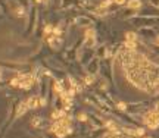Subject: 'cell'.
Masks as SVG:
<instances>
[{
  "instance_id": "obj_1",
  "label": "cell",
  "mask_w": 159,
  "mask_h": 138,
  "mask_svg": "<svg viewBox=\"0 0 159 138\" xmlns=\"http://www.w3.org/2000/svg\"><path fill=\"white\" fill-rule=\"evenodd\" d=\"M143 123L149 128V129H158L159 128V113L155 110H150L143 116Z\"/></svg>"
},
{
  "instance_id": "obj_2",
  "label": "cell",
  "mask_w": 159,
  "mask_h": 138,
  "mask_svg": "<svg viewBox=\"0 0 159 138\" xmlns=\"http://www.w3.org/2000/svg\"><path fill=\"white\" fill-rule=\"evenodd\" d=\"M18 76H19V88L30 90L34 85L33 75H30V73H22V75H18Z\"/></svg>"
},
{
  "instance_id": "obj_3",
  "label": "cell",
  "mask_w": 159,
  "mask_h": 138,
  "mask_svg": "<svg viewBox=\"0 0 159 138\" xmlns=\"http://www.w3.org/2000/svg\"><path fill=\"white\" fill-rule=\"evenodd\" d=\"M27 104L30 110H35L40 107V96H31V97L27 100Z\"/></svg>"
},
{
  "instance_id": "obj_4",
  "label": "cell",
  "mask_w": 159,
  "mask_h": 138,
  "mask_svg": "<svg viewBox=\"0 0 159 138\" xmlns=\"http://www.w3.org/2000/svg\"><path fill=\"white\" fill-rule=\"evenodd\" d=\"M28 110H30V109H28V104H27V101H21V103H18V106H16L15 116H16V118H21V116H24V115H25Z\"/></svg>"
},
{
  "instance_id": "obj_5",
  "label": "cell",
  "mask_w": 159,
  "mask_h": 138,
  "mask_svg": "<svg viewBox=\"0 0 159 138\" xmlns=\"http://www.w3.org/2000/svg\"><path fill=\"white\" fill-rule=\"evenodd\" d=\"M96 43V33L94 30H87L85 31V46H93Z\"/></svg>"
},
{
  "instance_id": "obj_6",
  "label": "cell",
  "mask_w": 159,
  "mask_h": 138,
  "mask_svg": "<svg viewBox=\"0 0 159 138\" xmlns=\"http://www.w3.org/2000/svg\"><path fill=\"white\" fill-rule=\"evenodd\" d=\"M30 123L33 125V128H35V129H40L43 126V118L42 116H34L33 119L30 121Z\"/></svg>"
},
{
  "instance_id": "obj_7",
  "label": "cell",
  "mask_w": 159,
  "mask_h": 138,
  "mask_svg": "<svg viewBox=\"0 0 159 138\" xmlns=\"http://www.w3.org/2000/svg\"><path fill=\"white\" fill-rule=\"evenodd\" d=\"M140 6H142L140 0H128V3H127V8L128 9H139Z\"/></svg>"
},
{
  "instance_id": "obj_8",
  "label": "cell",
  "mask_w": 159,
  "mask_h": 138,
  "mask_svg": "<svg viewBox=\"0 0 159 138\" xmlns=\"http://www.w3.org/2000/svg\"><path fill=\"white\" fill-rule=\"evenodd\" d=\"M105 126H106V129L108 131H117V125H115V122H112V121H108V122H105Z\"/></svg>"
},
{
  "instance_id": "obj_9",
  "label": "cell",
  "mask_w": 159,
  "mask_h": 138,
  "mask_svg": "<svg viewBox=\"0 0 159 138\" xmlns=\"http://www.w3.org/2000/svg\"><path fill=\"white\" fill-rule=\"evenodd\" d=\"M53 88H55V91H58L59 94L65 91V90H63V87H62V82H60V81H56V82H55V85H53Z\"/></svg>"
},
{
  "instance_id": "obj_10",
  "label": "cell",
  "mask_w": 159,
  "mask_h": 138,
  "mask_svg": "<svg viewBox=\"0 0 159 138\" xmlns=\"http://www.w3.org/2000/svg\"><path fill=\"white\" fill-rule=\"evenodd\" d=\"M125 47L128 51H134L136 50V41H125Z\"/></svg>"
},
{
  "instance_id": "obj_11",
  "label": "cell",
  "mask_w": 159,
  "mask_h": 138,
  "mask_svg": "<svg viewBox=\"0 0 159 138\" xmlns=\"http://www.w3.org/2000/svg\"><path fill=\"white\" fill-rule=\"evenodd\" d=\"M136 40H137L136 33H125V41H136Z\"/></svg>"
},
{
  "instance_id": "obj_12",
  "label": "cell",
  "mask_w": 159,
  "mask_h": 138,
  "mask_svg": "<svg viewBox=\"0 0 159 138\" xmlns=\"http://www.w3.org/2000/svg\"><path fill=\"white\" fill-rule=\"evenodd\" d=\"M112 3H115V2H114V0H103V2L100 3V8L102 9H106V8H109Z\"/></svg>"
},
{
  "instance_id": "obj_13",
  "label": "cell",
  "mask_w": 159,
  "mask_h": 138,
  "mask_svg": "<svg viewBox=\"0 0 159 138\" xmlns=\"http://www.w3.org/2000/svg\"><path fill=\"white\" fill-rule=\"evenodd\" d=\"M9 84H10V87H18V88H19V76H15V78H12Z\"/></svg>"
},
{
  "instance_id": "obj_14",
  "label": "cell",
  "mask_w": 159,
  "mask_h": 138,
  "mask_svg": "<svg viewBox=\"0 0 159 138\" xmlns=\"http://www.w3.org/2000/svg\"><path fill=\"white\" fill-rule=\"evenodd\" d=\"M117 107H118V110H121V112H125L127 109H128L127 103H124V101H119V103L117 104Z\"/></svg>"
},
{
  "instance_id": "obj_15",
  "label": "cell",
  "mask_w": 159,
  "mask_h": 138,
  "mask_svg": "<svg viewBox=\"0 0 159 138\" xmlns=\"http://www.w3.org/2000/svg\"><path fill=\"white\" fill-rule=\"evenodd\" d=\"M50 33H53V27L52 25H46L44 27V35H52Z\"/></svg>"
},
{
  "instance_id": "obj_16",
  "label": "cell",
  "mask_w": 159,
  "mask_h": 138,
  "mask_svg": "<svg viewBox=\"0 0 159 138\" xmlns=\"http://www.w3.org/2000/svg\"><path fill=\"white\" fill-rule=\"evenodd\" d=\"M78 121L80 122H87L89 121V116L85 113H78Z\"/></svg>"
},
{
  "instance_id": "obj_17",
  "label": "cell",
  "mask_w": 159,
  "mask_h": 138,
  "mask_svg": "<svg viewBox=\"0 0 159 138\" xmlns=\"http://www.w3.org/2000/svg\"><path fill=\"white\" fill-rule=\"evenodd\" d=\"M144 128H136V137H143L144 135Z\"/></svg>"
},
{
  "instance_id": "obj_18",
  "label": "cell",
  "mask_w": 159,
  "mask_h": 138,
  "mask_svg": "<svg viewBox=\"0 0 159 138\" xmlns=\"http://www.w3.org/2000/svg\"><path fill=\"white\" fill-rule=\"evenodd\" d=\"M93 81H94V78H93V76H90V75H87V76L84 78V82H85L87 85H92Z\"/></svg>"
},
{
  "instance_id": "obj_19",
  "label": "cell",
  "mask_w": 159,
  "mask_h": 138,
  "mask_svg": "<svg viewBox=\"0 0 159 138\" xmlns=\"http://www.w3.org/2000/svg\"><path fill=\"white\" fill-rule=\"evenodd\" d=\"M46 104H47V100L44 97H40V107H44Z\"/></svg>"
},
{
  "instance_id": "obj_20",
  "label": "cell",
  "mask_w": 159,
  "mask_h": 138,
  "mask_svg": "<svg viewBox=\"0 0 159 138\" xmlns=\"http://www.w3.org/2000/svg\"><path fill=\"white\" fill-rule=\"evenodd\" d=\"M153 110L159 113V101H156V104H155V107H153Z\"/></svg>"
},
{
  "instance_id": "obj_21",
  "label": "cell",
  "mask_w": 159,
  "mask_h": 138,
  "mask_svg": "<svg viewBox=\"0 0 159 138\" xmlns=\"http://www.w3.org/2000/svg\"><path fill=\"white\" fill-rule=\"evenodd\" d=\"M114 2H115L117 5H124V3H125V0H114Z\"/></svg>"
},
{
  "instance_id": "obj_22",
  "label": "cell",
  "mask_w": 159,
  "mask_h": 138,
  "mask_svg": "<svg viewBox=\"0 0 159 138\" xmlns=\"http://www.w3.org/2000/svg\"><path fill=\"white\" fill-rule=\"evenodd\" d=\"M2 76H3V71L0 69V80H2Z\"/></svg>"
},
{
  "instance_id": "obj_23",
  "label": "cell",
  "mask_w": 159,
  "mask_h": 138,
  "mask_svg": "<svg viewBox=\"0 0 159 138\" xmlns=\"http://www.w3.org/2000/svg\"><path fill=\"white\" fill-rule=\"evenodd\" d=\"M144 138H152V137H144Z\"/></svg>"
},
{
  "instance_id": "obj_24",
  "label": "cell",
  "mask_w": 159,
  "mask_h": 138,
  "mask_svg": "<svg viewBox=\"0 0 159 138\" xmlns=\"http://www.w3.org/2000/svg\"><path fill=\"white\" fill-rule=\"evenodd\" d=\"M158 43H159V37H158Z\"/></svg>"
},
{
  "instance_id": "obj_25",
  "label": "cell",
  "mask_w": 159,
  "mask_h": 138,
  "mask_svg": "<svg viewBox=\"0 0 159 138\" xmlns=\"http://www.w3.org/2000/svg\"><path fill=\"white\" fill-rule=\"evenodd\" d=\"M103 138H108V137H103Z\"/></svg>"
}]
</instances>
